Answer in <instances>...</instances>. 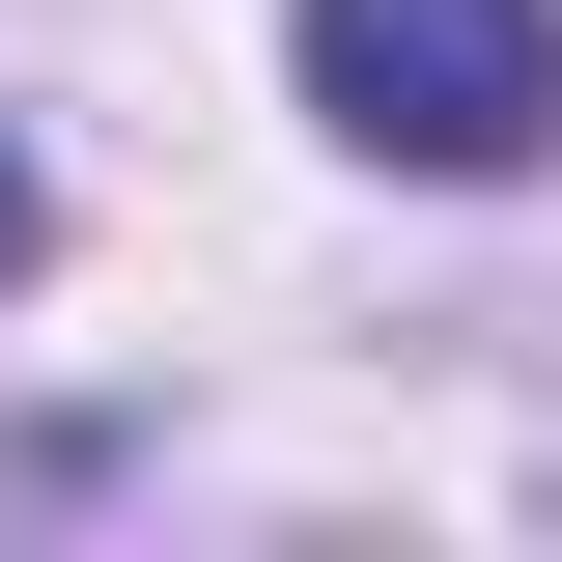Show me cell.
Returning a JSON list of instances; mask_svg holds the SVG:
<instances>
[{"mask_svg":"<svg viewBox=\"0 0 562 562\" xmlns=\"http://www.w3.org/2000/svg\"><path fill=\"white\" fill-rule=\"evenodd\" d=\"M281 57H310V113H338L366 169H422V198H506L562 140V0H281Z\"/></svg>","mask_w":562,"mask_h":562,"instance_id":"6da1fadb","label":"cell"},{"mask_svg":"<svg viewBox=\"0 0 562 562\" xmlns=\"http://www.w3.org/2000/svg\"><path fill=\"white\" fill-rule=\"evenodd\" d=\"M0 254H29V169H0Z\"/></svg>","mask_w":562,"mask_h":562,"instance_id":"7a4b0ae2","label":"cell"}]
</instances>
